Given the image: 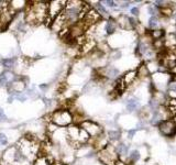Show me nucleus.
Segmentation results:
<instances>
[{"label": "nucleus", "instance_id": "9", "mask_svg": "<svg viewBox=\"0 0 176 165\" xmlns=\"http://www.w3.org/2000/svg\"><path fill=\"white\" fill-rule=\"evenodd\" d=\"M141 159V153L139 150L131 151L127 156V164L128 165H136Z\"/></svg>", "mask_w": 176, "mask_h": 165}, {"label": "nucleus", "instance_id": "4", "mask_svg": "<svg viewBox=\"0 0 176 165\" xmlns=\"http://www.w3.org/2000/svg\"><path fill=\"white\" fill-rule=\"evenodd\" d=\"M65 6H66V1H59V0L50 1L47 5V19H46V21H50L52 23V21L64 10Z\"/></svg>", "mask_w": 176, "mask_h": 165}, {"label": "nucleus", "instance_id": "11", "mask_svg": "<svg viewBox=\"0 0 176 165\" xmlns=\"http://www.w3.org/2000/svg\"><path fill=\"white\" fill-rule=\"evenodd\" d=\"M156 29H162L161 28V18L160 17H151L148 22V30L153 31Z\"/></svg>", "mask_w": 176, "mask_h": 165}, {"label": "nucleus", "instance_id": "8", "mask_svg": "<svg viewBox=\"0 0 176 165\" xmlns=\"http://www.w3.org/2000/svg\"><path fill=\"white\" fill-rule=\"evenodd\" d=\"M55 163V159L49 154L47 156H37L32 165H53Z\"/></svg>", "mask_w": 176, "mask_h": 165}, {"label": "nucleus", "instance_id": "19", "mask_svg": "<svg viewBox=\"0 0 176 165\" xmlns=\"http://www.w3.org/2000/svg\"><path fill=\"white\" fill-rule=\"evenodd\" d=\"M156 165H158V164H156Z\"/></svg>", "mask_w": 176, "mask_h": 165}, {"label": "nucleus", "instance_id": "5", "mask_svg": "<svg viewBox=\"0 0 176 165\" xmlns=\"http://www.w3.org/2000/svg\"><path fill=\"white\" fill-rule=\"evenodd\" d=\"M160 133L166 138H173L176 135V123L172 119L164 120L158 124Z\"/></svg>", "mask_w": 176, "mask_h": 165}, {"label": "nucleus", "instance_id": "6", "mask_svg": "<svg viewBox=\"0 0 176 165\" xmlns=\"http://www.w3.org/2000/svg\"><path fill=\"white\" fill-rule=\"evenodd\" d=\"M136 71V77H138L139 80H145L146 78H149V79L151 78L150 71L145 63H142V64L139 65Z\"/></svg>", "mask_w": 176, "mask_h": 165}, {"label": "nucleus", "instance_id": "15", "mask_svg": "<svg viewBox=\"0 0 176 165\" xmlns=\"http://www.w3.org/2000/svg\"><path fill=\"white\" fill-rule=\"evenodd\" d=\"M109 55H110V60H118L121 57V52L119 50H112L110 51Z\"/></svg>", "mask_w": 176, "mask_h": 165}, {"label": "nucleus", "instance_id": "17", "mask_svg": "<svg viewBox=\"0 0 176 165\" xmlns=\"http://www.w3.org/2000/svg\"><path fill=\"white\" fill-rule=\"evenodd\" d=\"M136 130H130L129 132H128V139H132L133 138V135L136 134Z\"/></svg>", "mask_w": 176, "mask_h": 165}, {"label": "nucleus", "instance_id": "14", "mask_svg": "<svg viewBox=\"0 0 176 165\" xmlns=\"http://www.w3.org/2000/svg\"><path fill=\"white\" fill-rule=\"evenodd\" d=\"M107 137L109 139V142H113V141H119L121 138V132L119 130H111L107 133Z\"/></svg>", "mask_w": 176, "mask_h": 165}, {"label": "nucleus", "instance_id": "7", "mask_svg": "<svg viewBox=\"0 0 176 165\" xmlns=\"http://www.w3.org/2000/svg\"><path fill=\"white\" fill-rule=\"evenodd\" d=\"M121 77H122V79H123L124 84L127 85V88L130 87L131 85H133V84H134V82L138 80V77H136V69L127 72L124 75H122Z\"/></svg>", "mask_w": 176, "mask_h": 165}, {"label": "nucleus", "instance_id": "10", "mask_svg": "<svg viewBox=\"0 0 176 165\" xmlns=\"http://www.w3.org/2000/svg\"><path fill=\"white\" fill-rule=\"evenodd\" d=\"M118 23L115 18H109L108 20H106V33L107 35H110L117 31L118 29Z\"/></svg>", "mask_w": 176, "mask_h": 165}, {"label": "nucleus", "instance_id": "16", "mask_svg": "<svg viewBox=\"0 0 176 165\" xmlns=\"http://www.w3.org/2000/svg\"><path fill=\"white\" fill-rule=\"evenodd\" d=\"M139 12H140V10H139L138 7H133V8L130 9V13L132 14V17H138V16H139Z\"/></svg>", "mask_w": 176, "mask_h": 165}, {"label": "nucleus", "instance_id": "18", "mask_svg": "<svg viewBox=\"0 0 176 165\" xmlns=\"http://www.w3.org/2000/svg\"><path fill=\"white\" fill-rule=\"evenodd\" d=\"M115 165H128V164H127L126 161H122V160H120V159H119V160L116 161Z\"/></svg>", "mask_w": 176, "mask_h": 165}, {"label": "nucleus", "instance_id": "2", "mask_svg": "<svg viewBox=\"0 0 176 165\" xmlns=\"http://www.w3.org/2000/svg\"><path fill=\"white\" fill-rule=\"evenodd\" d=\"M97 157L105 165H115L116 161L119 160L116 147L111 143H109L105 149L97 152Z\"/></svg>", "mask_w": 176, "mask_h": 165}, {"label": "nucleus", "instance_id": "12", "mask_svg": "<svg viewBox=\"0 0 176 165\" xmlns=\"http://www.w3.org/2000/svg\"><path fill=\"white\" fill-rule=\"evenodd\" d=\"M24 88H25V84L22 80H14L10 85V89L13 92H17V94L22 92L24 90Z\"/></svg>", "mask_w": 176, "mask_h": 165}, {"label": "nucleus", "instance_id": "1", "mask_svg": "<svg viewBox=\"0 0 176 165\" xmlns=\"http://www.w3.org/2000/svg\"><path fill=\"white\" fill-rule=\"evenodd\" d=\"M51 122L55 123L59 128H67L73 124V115L68 109L55 110L51 115Z\"/></svg>", "mask_w": 176, "mask_h": 165}, {"label": "nucleus", "instance_id": "3", "mask_svg": "<svg viewBox=\"0 0 176 165\" xmlns=\"http://www.w3.org/2000/svg\"><path fill=\"white\" fill-rule=\"evenodd\" d=\"M79 126H81V128L84 129L86 132L90 135L91 139H95V138L99 137L100 134H102L105 132L104 129H102V127L100 124H98L94 120L90 119H86Z\"/></svg>", "mask_w": 176, "mask_h": 165}, {"label": "nucleus", "instance_id": "13", "mask_svg": "<svg viewBox=\"0 0 176 165\" xmlns=\"http://www.w3.org/2000/svg\"><path fill=\"white\" fill-rule=\"evenodd\" d=\"M140 108V102L136 98H129L127 101V109L129 111H136Z\"/></svg>", "mask_w": 176, "mask_h": 165}]
</instances>
